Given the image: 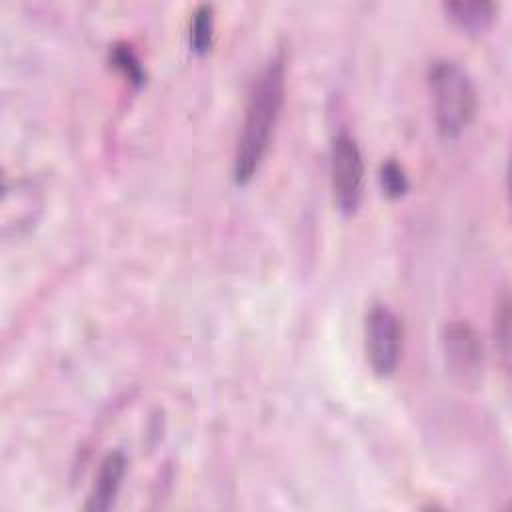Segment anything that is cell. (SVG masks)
Wrapping results in <instances>:
<instances>
[{"instance_id":"obj_1","label":"cell","mask_w":512,"mask_h":512,"mask_svg":"<svg viewBox=\"0 0 512 512\" xmlns=\"http://www.w3.org/2000/svg\"><path fill=\"white\" fill-rule=\"evenodd\" d=\"M284 92L286 64L278 54L260 70L248 94L232 160V176L240 186L248 184L262 166L282 112Z\"/></svg>"},{"instance_id":"obj_2","label":"cell","mask_w":512,"mask_h":512,"mask_svg":"<svg viewBox=\"0 0 512 512\" xmlns=\"http://www.w3.org/2000/svg\"><path fill=\"white\" fill-rule=\"evenodd\" d=\"M428 90L436 130L442 138H458L476 114V88L462 64L450 58H436L428 66Z\"/></svg>"},{"instance_id":"obj_3","label":"cell","mask_w":512,"mask_h":512,"mask_svg":"<svg viewBox=\"0 0 512 512\" xmlns=\"http://www.w3.org/2000/svg\"><path fill=\"white\" fill-rule=\"evenodd\" d=\"M330 184L334 204L346 216L360 208L364 192V158L356 138L338 132L330 146Z\"/></svg>"},{"instance_id":"obj_4","label":"cell","mask_w":512,"mask_h":512,"mask_svg":"<svg viewBox=\"0 0 512 512\" xmlns=\"http://www.w3.org/2000/svg\"><path fill=\"white\" fill-rule=\"evenodd\" d=\"M366 356L378 376H390L402 352V324L392 308L374 304L364 320Z\"/></svg>"},{"instance_id":"obj_5","label":"cell","mask_w":512,"mask_h":512,"mask_svg":"<svg viewBox=\"0 0 512 512\" xmlns=\"http://www.w3.org/2000/svg\"><path fill=\"white\" fill-rule=\"evenodd\" d=\"M442 354L450 374L462 386H474L484 372V346L468 322H450L442 330Z\"/></svg>"},{"instance_id":"obj_6","label":"cell","mask_w":512,"mask_h":512,"mask_svg":"<svg viewBox=\"0 0 512 512\" xmlns=\"http://www.w3.org/2000/svg\"><path fill=\"white\" fill-rule=\"evenodd\" d=\"M126 476V456L120 450L108 452L98 468V474L94 478L92 490L88 494L86 510L92 512H106L114 506V500L120 492V486Z\"/></svg>"},{"instance_id":"obj_7","label":"cell","mask_w":512,"mask_h":512,"mask_svg":"<svg viewBox=\"0 0 512 512\" xmlns=\"http://www.w3.org/2000/svg\"><path fill=\"white\" fill-rule=\"evenodd\" d=\"M494 10L496 6L486 0H458L444 4L448 18L468 34H482L492 24Z\"/></svg>"},{"instance_id":"obj_8","label":"cell","mask_w":512,"mask_h":512,"mask_svg":"<svg viewBox=\"0 0 512 512\" xmlns=\"http://www.w3.org/2000/svg\"><path fill=\"white\" fill-rule=\"evenodd\" d=\"M110 64L132 84V86H142L144 84V68L140 64V58L128 46L126 42H118L110 48Z\"/></svg>"},{"instance_id":"obj_9","label":"cell","mask_w":512,"mask_h":512,"mask_svg":"<svg viewBox=\"0 0 512 512\" xmlns=\"http://www.w3.org/2000/svg\"><path fill=\"white\" fill-rule=\"evenodd\" d=\"M214 34V12L210 4H200L194 10L190 26V46L196 54H206L212 46Z\"/></svg>"},{"instance_id":"obj_10","label":"cell","mask_w":512,"mask_h":512,"mask_svg":"<svg viewBox=\"0 0 512 512\" xmlns=\"http://www.w3.org/2000/svg\"><path fill=\"white\" fill-rule=\"evenodd\" d=\"M378 176H380V186L388 198H400L408 192V186H410L408 176L396 160H392V158L384 160Z\"/></svg>"},{"instance_id":"obj_11","label":"cell","mask_w":512,"mask_h":512,"mask_svg":"<svg viewBox=\"0 0 512 512\" xmlns=\"http://www.w3.org/2000/svg\"><path fill=\"white\" fill-rule=\"evenodd\" d=\"M510 318V308H508V296L504 294L498 302V310H496V316H494V338H496V344L500 346V352L502 356L506 358L508 362V334H510V328H508V320Z\"/></svg>"}]
</instances>
